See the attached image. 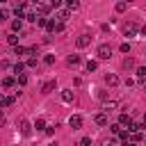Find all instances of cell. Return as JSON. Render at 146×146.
<instances>
[{
  "label": "cell",
  "mask_w": 146,
  "mask_h": 146,
  "mask_svg": "<svg viewBox=\"0 0 146 146\" xmlns=\"http://www.w3.org/2000/svg\"><path fill=\"white\" fill-rule=\"evenodd\" d=\"M94 121H96L98 125H107V123H110V119H107V114H105V112H100V114H96V119H94Z\"/></svg>",
  "instance_id": "cell-10"
},
{
  "label": "cell",
  "mask_w": 146,
  "mask_h": 146,
  "mask_svg": "<svg viewBox=\"0 0 146 146\" xmlns=\"http://www.w3.org/2000/svg\"><path fill=\"white\" fill-rule=\"evenodd\" d=\"M121 146H135V141H123Z\"/></svg>",
  "instance_id": "cell-37"
},
{
  "label": "cell",
  "mask_w": 146,
  "mask_h": 146,
  "mask_svg": "<svg viewBox=\"0 0 146 146\" xmlns=\"http://www.w3.org/2000/svg\"><path fill=\"white\" fill-rule=\"evenodd\" d=\"M7 18H9V9H2L0 11V21H7Z\"/></svg>",
  "instance_id": "cell-31"
},
{
  "label": "cell",
  "mask_w": 146,
  "mask_h": 146,
  "mask_svg": "<svg viewBox=\"0 0 146 146\" xmlns=\"http://www.w3.org/2000/svg\"><path fill=\"white\" fill-rule=\"evenodd\" d=\"M16 80H18V84H27V75H25V73H21Z\"/></svg>",
  "instance_id": "cell-29"
},
{
  "label": "cell",
  "mask_w": 146,
  "mask_h": 146,
  "mask_svg": "<svg viewBox=\"0 0 146 146\" xmlns=\"http://www.w3.org/2000/svg\"><path fill=\"white\" fill-rule=\"evenodd\" d=\"M68 16H71V9H59V11L55 14V21H59V23H66V21H68Z\"/></svg>",
  "instance_id": "cell-8"
},
{
  "label": "cell",
  "mask_w": 146,
  "mask_h": 146,
  "mask_svg": "<svg viewBox=\"0 0 146 146\" xmlns=\"http://www.w3.org/2000/svg\"><path fill=\"white\" fill-rule=\"evenodd\" d=\"M11 5H14V9H18V7L25 5V0H11Z\"/></svg>",
  "instance_id": "cell-34"
},
{
  "label": "cell",
  "mask_w": 146,
  "mask_h": 146,
  "mask_svg": "<svg viewBox=\"0 0 146 146\" xmlns=\"http://www.w3.org/2000/svg\"><path fill=\"white\" fill-rule=\"evenodd\" d=\"M119 125H128V128H130V125H132V119H130L128 114H121V116H119Z\"/></svg>",
  "instance_id": "cell-15"
},
{
  "label": "cell",
  "mask_w": 146,
  "mask_h": 146,
  "mask_svg": "<svg viewBox=\"0 0 146 146\" xmlns=\"http://www.w3.org/2000/svg\"><path fill=\"white\" fill-rule=\"evenodd\" d=\"M48 32H62L64 30V23H59V21H48Z\"/></svg>",
  "instance_id": "cell-9"
},
{
  "label": "cell",
  "mask_w": 146,
  "mask_h": 146,
  "mask_svg": "<svg viewBox=\"0 0 146 146\" xmlns=\"http://www.w3.org/2000/svg\"><path fill=\"white\" fill-rule=\"evenodd\" d=\"M89 43H91V36H89V34H80V36L75 39V46H78V48H87Z\"/></svg>",
  "instance_id": "cell-5"
},
{
  "label": "cell",
  "mask_w": 146,
  "mask_h": 146,
  "mask_svg": "<svg viewBox=\"0 0 146 146\" xmlns=\"http://www.w3.org/2000/svg\"><path fill=\"white\" fill-rule=\"evenodd\" d=\"M110 146H114V144H110Z\"/></svg>",
  "instance_id": "cell-41"
},
{
  "label": "cell",
  "mask_w": 146,
  "mask_h": 146,
  "mask_svg": "<svg viewBox=\"0 0 146 146\" xmlns=\"http://www.w3.org/2000/svg\"><path fill=\"white\" fill-rule=\"evenodd\" d=\"M89 144H91V139H89V137H82V141H80V146H89Z\"/></svg>",
  "instance_id": "cell-36"
},
{
  "label": "cell",
  "mask_w": 146,
  "mask_h": 146,
  "mask_svg": "<svg viewBox=\"0 0 146 146\" xmlns=\"http://www.w3.org/2000/svg\"><path fill=\"white\" fill-rule=\"evenodd\" d=\"M25 64H27V66H30V68H34V66H36V59H34V57H30V59H27V62H25Z\"/></svg>",
  "instance_id": "cell-35"
},
{
  "label": "cell",
  "mask_w": 146,
  "mask_h": 146,
  "mask_svg": "<svg viewBox=\"0 0 146 146\" xmlns=\"http://www.w3.org/2000/svg\"><path fill=\"white\" fill-rule=\"evenodd\" d=\"M62 100H64V103H73V91H71V89H64V91H62Z\"/></svg>",
  "instance_id": "cell-14"
},
{
  "label": "cell",
  "mask_w": 146,
  "mask_h": 146,
  "mask_svg": "<svg viewBox=\"0 0 146 146\" xmlns=\"http://www.w3.org/2000/svg\"><path fill=\"white\" fill-rule=\"evenodd\" d=\"M119 137H121L123 141H128V137H130V130H121V132H119Z\"/></svg>",
  "instance_id": "cell-30"
},
{
  "label": "cell",
  "mask_w": 146,
  "mask_h": 146,
  "mask_svg": "<svg viewBox=\"0 0 146 146\" xmlns=\"http://www.w3.org/2000/svg\"><path fill=\"white\" fill-rule=\"evenodd\" d=\"M14 52H16V55H27V48H23V46H14Z\"/></svg>",
  "instance_id": "cell-26"
},
{
  "label": "cell",
  "mask_w": 146,
  "mask_h": 146,
  "mask_svg": "<svg viewBox=\"0 0 146 146\" xmlns=\"http://www.w3.org/2000/svg\"><path fill=\"white\" fill-rule=\"evenodd\" d=\"M114 110H116V103H114V100H110V103L103 105V112H105V114H110V112H114Z\"/></svg>",
  "instance_id": "cell-16"
},
{
  "label": "cell",
  "mask_w": 146,
  "mask_h": 146,
  "mask_svg": "<svg viewBox=\"0 0 146 146\" xmlns=\"http://www.w3.org/2000/svg\"><path fill=\"white\" fill-rule=\"evenodd\" d=\"M137 32H139L137 23H125V27H123V34L125 36H137Z\"/></svg>",
  "instance_id": "cell-3"
},
{
  "label": "cell",
  "mask_w": 146,
  "mask_h": 146,
  "mask_svg": "<svg viewBox=\"0 0 146 146\" xmlns=\"http://www.w3.org/2000/svg\"><path fill=\"white\" fill-rule=\"evenodd\" d=\"M96 68H98V62H94V59H89V62H87V71L91 73V71H96Z\"/></svg>",
  "instance_id": "cell-23"
},
{
  "label": "cell",
  "mask_w": 146,
  "mask_h": 146,
  "mask_svg": "<svg viewBox=\"0 0 146 146\" xmlns=\"http://www.w3.org/2000/svg\"><path fill=\"white\" fill-rule=\"evenodd\" d=\"M103 80H105L107 87H116V84H119V75H116V73H105Z\"/></svg>",
  "instance_id": "cell-6"
},
{
  "label": "cell",
  "mask_w": 146,
  "mask_h": 146,
  "mask_svg": "<svg viewBox=\"0 0 146 146\" xmlns=\"http://www.w3.org/2000/svg\"><path fill=\"white\" fill-rule=\"evenodd\" d=\"M14 100H16L14 96H5V98H2V107H9V105H14Z\"/></svg>",
  "instance_id": "cell-22"
},
{
  "label": "cell",
  "mask_w": 146,
  "mask_h": 146,
  "mask_svg": "<svg viewBox=\"0 0 146 146\" xmlns=\"http://www.w3.org/2000/svg\"><path fill=\"white\" fill-rule=\"evenodd\" d=\"M43 64H48V66L55 64V55H46V57H43Z\"/></svg>",
  "instance_id": "cell-28"
},
{
  "label": "cell",
  "mask_w": 146,
  "mask_h": 146,
  "mask_svg": "<svg viewBox=\"0 0 146 146\" xmlns=\"http://www.w3.org/2000/svg\"><path fill=\"white\" fill-rule=\"evenodd\" d=\"M130 139H132V141H141V139H144V132H141V130H139V132H132Z\"/></svg>",
  "instance_id": "cell-25"
},
{
  "label": "cell",
  "mask_w": 146,
  "mask_h": 146,
  "mask_svg": "<svg viewBox=\"0 0 146 146\" xmlns=\"http://www.w3.org/2000/svg\"><path fill=\"white\" fill-rule=\"evenodd\" d=\"M64 2H66V9H71V11H75L80 7V0H64Z\"/></svg>",
  "instance_id": "cell-17"
},
{
  "label": "cell",
  "mask_w": 146,
  "mask_h": 146,
  "mask_svg": "<svg viewBox=\"0 0 146 146\" xmlns=\"http://www.w3.org/2000/svg\"><path fill=\"white\" fill-rule=\"evenodd\" d=\"M11 30H14V32H21V30H23V18H16V21L11 23Z\"/></svg>",
  "instance_id": "cell-18"
},
{
  "label": "cell",
  "mask_w": 146,
  "mask_h": 146,
  "mask_svg": "<svg viewBox=\"0 0 146 146\" xmlns=\"http://www.w3.org/2000/svg\"><path fill=\"white\" fill-rule=\"evenodd\" d=\"M68 125H71L73 130H80V128H82V116H80V114H73V116L68 119Z\"/></svg>",
  "instance_id": "cell-7"
},
{
  "label": "cell",
  "mask_w": 146,
  "mask_h": 146,
  "mask_svg": "<svg viewBox=\"0 0 146 146\" xmlns=\"http://www.w3.org/2000/svg\"><path fill=\"white\" fill-rule=\"evenodd\" d=\"M119 50H121V52H130V43H121Z\"/></svg>",
  "instance_id": "cell-32"
},
{
  "label": "cell",
  "mask_w": 146,
  "mask_h": 146,
  "mask_svg": "<svg viewBox=\"0 0 146 146\" xmlns=\"http://www.w3.org/2000/svg\"><path fill=\"white\" fill-rule=\"evenodd\" d=\"M62 2H64V0H50V7L57 9V7H62Z\"/></svg>",
  "instance_id": "cell-33"
},
{
  "label": "cell",
  "mask_w": 146,
  "mask_h": 146,
  "mask_svg": "<svg viewBox=\"0 0 146 146\" xmlns=\"http://www.w3.org/2000/svg\"><path fill=\"white\" fill-rule=\"evenodd\" d=\"M144 125H146V112H144Z\"/></svg>",
  "instance_id": "cell-39"
},
{
  "label": "cell",
  "mask_w": 146,
  "mask_h": 146,
  "mask_svg": "<svg viewBox=\"0 0 146 146\" xmlns=\"http://www.w3.org/2000/svg\"><path fill=\"white\" fill-rule=\"evenodd\" d=\"M125 9H128V2H125V0H119V2H116V11L121 14V11H125Z\"/></svg>",
  "instance_id": "cell-21"
},
{
  "label": "cell",
  "mask_w": 146,
  "mask_h": 146,
  "mask_svg": "<svg viewBox=\"0 0 146 146\" xmlns=\"http://www.w3.org/2000/svg\"><path fill=\"white\" fill-rule=\"evenodd\" d=\"M96 55H98L100 59H110V57H112V46H110V43H100L98 50H96Z\"/></svg>",
  "instance_id": "cell-2"
},
{
  "label": "cell",
  "mask_w": 146,
  "mask_h": 146,
  "mask_svg": "<svg viewBox=\"0 0 146 146\" xmlns=\"http://www.w3.org/2000/svg\"><path fill=\"white\" fill-rule=\"evenodd\" d=\"M125 2H132V0H125Z\"/></svg>",
  "instance_id": "cell-40"
},
{
  "label": "cell",
  "mask_w": 146,
  "mask_h": 146,
  "mask_svg": "<svg viewBox=\"0 0 146 146\" xmlns=\"http://www.w3.org/2000/svg\"><path fill=\"white\" fill-rule=\"evenodd\" d=\"M16 84H18V80H14V78H5V80H2V87H5V89H11V87H16Z\"/></svg>",
  "instance_id": "cell-12"
},
{
  "label": "cell",
  "mask_w": 146,
  "mask_h": 146,
  "mask_svg": "<svg viewBox=\"0 0 146 146\" xmlns=\"http://www.w3.org/2000/svg\"><path fill=\"white\" fill-rule=\"evenodd\" d=\"M141 34H144V36H146V25H141Z\"/></svg>",
  "instance_id": "cell-38"
},
{
  "label": "cell",
  "mask_w": 146,
  "mask_h": 146,
  "mask_svg": "<svg viewBox=\"0 0 146 146\" xmlns=\"http://www.w3.org/2000/svg\"><path fill=\"white\" fill-rule=\"evenodd\" d=\"M52 89H55V80H48V82H43V87H41L43 94H50Z\"/></svg>",
  "instance_id": "cell-13"
},
{
  "label": "cell",
  "mask_w": 146,
  "mask_h": 146,
  "mask_svg": "<svg viewBox=\"0 0 146 146\" xmlns=\"http://www.w3.org/2000/svg\"><path fill=\"white\" fill-rule=\"evenodd\" d=\"M18 130H21V135H25V137H27V135L32 132V125H30V121H27V119H21V121H18Z\"/></svg>",
  "instance_id": "cell-4"
},
{
  "label": "cell",
  "mask_w": 146,
  "mask_h": 146,
  "mask_svg": "<svg viewBox=\"0 0 146 146\" xmlns=\"http://www.w3.org/2000/svg\"><path fill=\"white\" fill-rule=\"evenodd\" d=\"M123 66H125V68H132V66H135V59H132V57H125V59H123Z\"/></svg>",
  "instance_id": "cell-27"
},
{
  "label": "cell",
  "mask_w": 146,
  "mask_h": 146,
  "mask_svg": "<svg viewBox=\"0 0 146 146\" xmlns=\"http://www.w3.org/2000/svg\"><path fill=\"white\" fill-rule=\"evenodd\" d=\"M7 43H11V46H18V36H16V32L7 34Z\"/></svg>",
  "instance_id": "cell-19"
},
{
  "label": "cell",
  "mask_w": 146,
  "mask_h": 146,
  "mask_svg": "<svg viewBox=\"0 0 146 146\" xmlns=\"http://www.w3.org/2000/svg\"><path fill=\"white\" fill-rule=\"evenodd\" d=\"M25 66H27V64H23V62H16V64H14V73H16V75H21Z\"/></svg>",
  "instance_id": "cell-20"
},
{
  "label": "cell",
  "mask_w": 146,
  "mask_h": 146,
  "mask_svg": "<svg viewBox=\"0 0 146 146\" xmlns=\"http://www.w3.org/2000/svg\"><path fill=\"white\" fill-rule=\"evenodd\" d=\"M144 132H146V128H144Z\"/></svg>",
  "instance_id": "cell-42"
},
{
  "label": "cell",
  "mask_w": 146,
  "mask_h": 146,
  "mask_svg": "<svg viewBox=\"0 0 146 146\" xmlns=\"http://www.w3.org/2000/svg\"><path fill=\"white\" fill-rule=\"evenodd\" d=\"M32 7H34V11H39V16H46L52 9L50 2H46V0H32Z\"/></svg>",
  "instance_id": "cell-1"
},
{
  "label": "cell",
  "mask_w": 146,
  "mask_h": 146,
  "mask_svg": "<svg viewBox=\"0 0 146 146\" xmlns=\"http://www.w3.org/2000/svg\"><path fill=\"white\" fill-rule=\"evenodd\" d=\"M34 128H36V130H46V121H43V119H36V121H34Z\"/></svg>",
  "instance_id": "cell-24"
},
{
  "label": "cell",
  "mask_w": 146,
  "mask_h": 146,
  "mask_svg": "<svg viewBox=\"0 0 146 146\" xmlns=\"http://www.w3.org/2000/svg\"><path fill=\"white\" fill-rule=\"evenodd\" d=\"M82 59H80V55H68V59H66V64L68 66H78Z\"/></svg>",
  "instance_id": "cell-11"
}]
</instances>
